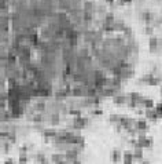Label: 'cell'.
Masks as SVG:
<instances>
[{"label": "cell", "instance_id": "1", "mask_svg": "<svg viewBox=\"0 0 162 164\" xmlns=\"http://www.w3.org/2000/svg\"><path fill=\"white\" fill-rule=\"evenodd\" d=\"M106 1H107V3H110L111 6H114V4H115V3H114V0H106Z\"/></svg>", "mask_w": 162, "mask_h": 164}]
</instances>
